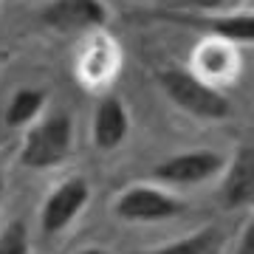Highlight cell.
I'll return each mask as SVG.
<instances>
[{
    "mask_svg": "<svg viewBox=\"0 0 254 254\" xmlns=\"http://www.w3.org/2000/svg\"><path fill=\"white\" fill-rule=\"evenodd\" d=\"M158 82H161L164 93L190 116L218 122L232 113V102L215 85H209L206 79H200L198 73L187 71V68H167L158 73Z\"/></svg>",
    "mask_w": 254,
    "mask_h": 254,
    "instance_id": "6da1fadb",
    "label": "cell"
},
{
    "mask_svg": "<svg viewBox=\"0 0 254 254\" xmlns=\"http://www.w3.org/2000/svg\"><path fill=\"white\" fill-rule=\"evenodd\" d=\"M73 125L68 113H51L40 125H34L23 138L20 147V164L26 170H48L71 155Z\"/></svg>",
    "mask_w": 254,
    "mask_h": 254,
    "instance_id": "7a4b0ae2",
    "label": "cell"
},
{
    "mask_svg": "<svg viewBox=\"0 0 254 254\" xmlns=\"http://www.w3.org/2000/svg\"><path fill=\"white\" fill-rule=\"evenodd\" d=\"M116 218L125 223H158L170 220L184 212V203L175 195L158 190V187H130L116 200Z\"/></svg>",
    "mask_w": 254,
    "mask_h": 254,
    "instance_id": "3957f363",
    "label": "cell"
},
{
    "mask_svg": "<svg viewBox=\"0 0 254 254\" xmlns=\"http://www.w3.org/2000/svg\"><path fill=\"white\" fill-rule=\"evenodd\" d=\"M88 198H91V187L82 175H73V178H65L48 192L46 203H43V212H40V226H43V235H60L71 226L73 220L79 218V212L88 206Z\"/></svg>",
    "mask_w": 254,
    "mask_h": 254,
    "instance_id": "277c9868",
    "label": "cell"
},
{
    "mask_svg": "<svg viewBox=\"0 0 254 254\" xmlns=\"http://www.w3.org/2000/svg\"><path fill=\"white\" fill-rule=\"evenodd\" d=\"M226 158L215 150H190V153H178L164 158L161 164L153 167V175L161 184H173V187H192V184H203L209 178L223 173Z\"/></svg>",
    "mask_w": 254,
    "mask_h": 254,
    "instance_id": "5b68a950",
    "label": "cell"
},
{
    "mask_svg": "<svg viewBox=\"0 0 254 254\" xmlns=\"http://www.w3.org/2000/svg\"><path fill=\"white\" fill-rule=\"evenodd\" d=\"M40 20L54 31H88L108 23V6L102 0H51L40 9Z\"/></svg>",
    "mask_w": 254,
    "mask_h": 254,
    "instance_id": "8992f818",
    "label": "cell"
},
{
    "mask_svg": "<svg viewBox=\"0 0 254 254\" xmlns=\"http://www.w3.org/2000/svg\"><path fill=\"white\" fill-rule=\"evenodd\" d=\"M93 144L99 147L102 153L116 150L130 133V116H127L125 102L119 96H102L96 110H93Z\"/></svg>",
    "mask_w": 254,
    "mask_h": 254,
    "instance_id": "52a82bcc",
    "label": "cell"
},
{
    "mask_svg": "<svg viewBox=\"0 0 254 254\" xmlns=\"http://www.w3.org/2000/svg\"><path fill=\"white\" fill-rule=\"evenodd\" d=\"M164 17L175 20V23H192L200 26L203 31L212 34V40L229 43V46H252L254 40V17L252 11H240V14H218V17H195V14H164Z\"/></svg>",
    "mask_w": 254,
    "mask_h": 254,
    "instance_id": "ba28073f",
    "label": "cell"
},
{
    "mask_svg": "<svg viewBox=\"0 0 254 254\" xmlns=\"http://www.w3.org/2000/svg\"><path fill=\"white\" fill-rule=\"evenodd\" d=\"M223 170H226V173H223V190H220L223 206L226 209L249 206L252 198H254V155H252V147L243 144Z\"/></svg>",
    "mask_w": 254,
    "mask_h": 254,
    "instance_id": "9c48e42d",
    "label": "cell"
},
{
    "mask_svg": "<svg viewBox=\"0 0 254 254\" xmlns=\"http://www.w3.org/2000/svg\"><path fill=\"white\" fill-rule=\"evenodd\" d=\"M43 105H46V91H40V88H20V91H14V96L9 99L6 125L9 127L31 125V122L40 116Z\"/></svg>",
    "mask_w": 254,
    "mask_h": 254,
    "instance_id": "30bf717a",
    "label": "cell"
},
{
    "mask_svg": "<svg viewBox=\"0 0 254 254\" xmlns=\"http://www.w3.org/2000/svg\"><path fill=\"white\" fill-rule=\"evenodd\" d=\"M232 48L235 46L220 43V40H206V43L198 48V54H195L198 68L206 73V76H212V79L229 76L232 68H235V51H232Z\"/></svg>",
    "mask_w": 254,
    "mask_h": 254,
    "instance_id": "8fae6325",
    "label": "cell"
},
{
    "mask_svg": "<svg viewBox=\"0 0 254 254\" xmlns=\"http://www.w3.org/2000/svg\"><path fill=\"white\" fill-rule=\"evenodd\" d=\"M218 243H220L218 229H200V232H192V235L181 237L170 246H161L150 254H215Z\"/></svg>",
    "mask_w": 254,
    "mask_h": 254,
    "instance_id": "7c38bea8",
    "label": "cell"
},
{
    "mask_svg": "<svg viewBox=\"0 0 254 254\" xmlns=\"http://www.w3.org/2000/svg\"><path fill=\"white\" fill-rule=\"evenodd\" d=\"M113 48L105 43V40H96L91 48H88V54L82 57V76L88 82H102L113 71Z\"/></svg>",
    "mask_w": 254,
    "mask_h": 254,
    "instance_id": "4fadbf2b",
    "label": "cell"
},
{
    "mask_svg": "<svg viewBox=\"0 0 254 254\" xmlns=\"http://www.w3.org/2000/svg\"><path fill=\"white\" fill-rule=\"evenodd\" d=\"M0 254H28V229L23 220H11L0 232Z\"/></svg>",
    "mask_w": 254,
    "mask_h": 254,
    "instance_id": "5bb4252c",
    "label": "cell"
},
{
    "mask_svg": "<svg viewBox=\"0 0 254 254\" xmlns=\"http://www.w3.org/2000/svg\"><path fill=\"white\" fill-rule=\"evenodd\" d=\"M181 6H190V9H200V11H218L223 6H229L232 0H178Z\"/></svg>",
    "mask_w": 254,
    "mask_h": 254,
    "instance_id": "9a60e30c",
    "label": "cell"
},
{
    "mask_svg": "<svg viewBox=\"0 0 254 254\" xmlns=\"http://www.w3.org/2000/svg\"><path fill=\"white\" fill-rule=\"evenodd\" d=\"M237 254H254V226L246 223L243 237H240V246H237Z\"/></svg>",
    "mask_w": 254,
    "mask_h": 254,
    "instance_id": "2e32d148",
    "label": "cell"
},
{
    "mask_svg": "<svg viewBox=\"0 0 254 254\" xmlns=\"http://www.w3.org/2000/svg\"><path fill=\"white\" fill-rule=\"evenodd\" d=\"M76 254H110L108 249H82V252H76Z\"/></svg>",
    "mask_w": 254,
    "mask_h": 254,
    "instance_id": "e0dca14e",
    "label": "cell"
},
{
    "mask_svg": "<svg viewBox=\"0 0 254 254\" xmlns=\"http://www.w3.org/2000/svg\"><path fill=\"white\" fill-rule=\"evenodd\" d=\"M3 187H6V181H3V173H0V198H3Z\"/></svg>",
    "mask_w": 254,
    "mask_h": 254,
    "instance_id": "ac0fdd59",
    "label": "cell"
}]
</instances>
